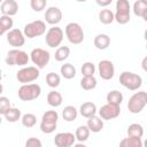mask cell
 I'll return each instance as SVG.
<instances>
[{
    "instance_id": "b9f144b4",
    "label": "cell",
    "mask_w": 147,
    "mask_h": 147,
    "mask_svg": "<svg viewBox=\"0 0 147 147\" xmlns=\"http://www.w3.org/2000/svg\"><path fill=\"white\" fill-rule=\"evenodd\" d=\"M142 18H144V21H145V22H147V9H146V11L144 13V15H142Z\"/></svg>"
},
{
    "instance_id": "4316f807",
    "label": "cell",
    "mask_w": 147,
    "mask_h": 147,
    "mask_svg": "<svg viewBox=\"0 0 147 147\" xmlns=\"http://www.w3.org/2000/svg\"><path fill=\"white\" fill-rule=\"evenodd\" d=\"M90 133H91V130L88 129L87 125H80L77 127L75 134H76V139L79 141V142H85L88 137H90Z\"/></svg>"
},
{
    "instance_id": "f6af8a7d",
    "label": "cell",
    "mask_w": 147,
    "mask_h": 147,
    "mask_svg": "<svg viewBox=\"0 0 147 147\" xmlns=\"http://www.w3.org/2000/svg\"><path fill=\"white\" fill-rule=\"evenodd\" d=\"M142 144H144V146H145V147H147V139H146V140H145V142H142Z\"/></svg>"
},
{
    "instance_id": "44dd1931",
    "label": "cell",
    "mask_w": 147,
    "mask_h": 147,
    "mask_svg": "<svg viewBox=\"0 0 147 147\" xmlns=\"http://www.w3.org/2000/svg\"><path fill=\"white\" fill-rule=\"evenodd\" d=\"M62 101H63V98L61 95L60 92L57 91H51L48 94H47V103L51 106V107H60L62 105Z\"/></svg>"
},
{
    "instance_id": "7402d4cb",
    "label": "cell",
    "mask_w": 147,
    "mask_h": 147,
    "mask_svg": "<svg viewBox=\"0 0 147 147\" xmlns=\"http://www.w3.org/2000/svg\"><path fill=\"white\" fill-rule=\"evenodd\" d=\"M14 25V21L11 16L8 15H1L0 17V34H5L6 32L10 31Z\"/></svg>"
},
{
    "instance_id": "603a6c76",
    "label": "cell",
    "mask_w": 147,
    "mask_h": 147,
    "mask_svg": "<svg viewBox=\"0 0 147 147\" xmlns=\"http://www.w3.org/2000/svg\"><path fill=\"white\" fill-rule=\"evenodd\" d=\"M2 116H3L5 119H6L7 122H9V123H15V122H17L18 119L22 118L21 110H20L18 108H13V107H10Z\"/></svg>"
},
{
    "instance_id": "7a4b0ae2",
    "label": "cell",
    "mask_w": 147,
    "mask_h": 147,
    "mask_svg": "<svg viewBox=\"0 0 147 147\" xmlns=\"http://www.w3.org/2000/svg\"><path fill=\"white\" fill-rule=\"evenodd\" d=\"M18 98L22 101H32L41 94V87L40 85L32 83V84H23L18 91H17Z\"/></svg>"
},
{
    "instance_id": "60d3db41",
    "label": "cell",
    "mask_w": 147,
    "mask_h": 147,
    "mask_svg": "<svg viewBox=\"0 0 147 147\" xmlns=\"http://www.w3.org/2000/svg\"><path fill=\"white\" fill-rule=\"evenodd\" d=\"M141 68H142L144 71L147 72V56H145V57L142 59V61H141Z\"/></svg>"
},
{
    "instance_id": "d6986e66",
    "label": "cell",
    "mask_w": 147,
    "mask_h": 147,
    "mask_svg": "<svg viewBox=\"0 0 147 147\" xmlns=\"http://www.w3.org/2000/svg\"><path fill=\"white\" fill-rule=\"evenodd\" d=\"M96 111H98V109H96L95 103L90 102V101H88V102H84V103L80 106V108H79L80 115H82L83 117H85V118H90V117L94 116V115L96 114Z\"/></svg>"
},
{
    "instance_id": "4fadbf2b",
    "label": "cell",
    "mask_w": 147,
    "mask_h": 147,
    "mask_svg": "<svg viewBox=\"0 0 147 147\" xmlns=\"http://www.w3.org/2000/svg\"><path fill=\"white\" fill-rule=\"evenodd\" d=\"M7 41L14 48H20L25 44V34L20 29H11L7 33Z\"/></svg>"
},
{
    "instance_id": "7dc6e473",
    "label": "cell",
    "mask_w": 147,
    "mask_h": 147,
    "mask_svg": "<svg viewBox=\"0 0 147 147\" xmlns=\"http://www.w3.org/2000/svg\"><path fill=\"white\" fill-rule=\"evenodd\" d=\"M146 49H147V44H146Z\"/></svg>"
},
{
    "instance_id": "ab89813d",
    "label": "cell",
    "mask_w": 147,
    "mask_h": 147,
    "mask_svg": "<svg viewBox=\"0 0 147 147\" xmlns=\"http://www.w3.org/2000/svg\"><path fill=\"white\" fill-rule=\"evenodd\" d=\"M95 2L100 7H107V6H109L113 2V0H95Z\"/></svg>"
},
{
    "instance_id": "ffe728a7",
    "label": "cell",
    "mask_w": 147,
    "mask_h": 147,
    "mask_svg": "<svg viewBox=\"0 0 147 147\" xmlns=\"http://www.w3.org/2000/svg\"><path fill=\"white\" fill-rule=\"evenodd\" d=\"M110 45V37L106 33H99L95 36L94 38V46L100 49L103 51L106 48H108V46Z\"/></svg>"
},
{
    "instance_id": "7c38bea8",
    "label": "cell",
    "mask_w": 147,
    "mask_h": 147,
    "mask_svg": "<svg viewBox=\"0 0 147 147\" xmlns=\"http://www.w3.org/2000/svg\"><path fill=\"white\" fill-rule=\"evenodd\" d=\"M121 114V108L118 105H113L107 102L106 105H103L100 109H99V116L103 119V121H110L114 119L116 117H118Z\"/></svg>"
},
{
    "instance_id": "83f0119b",
    "label": "cell",
    "mask_w": 147,
    "mask_h": 147,
    "mask_svg": "<svg viewBox=\"0 0 147 147\" xmlns=\"http://www.w3.org/2000/svg\"><path fill=\"white\" fill-rule=\"evenodd\" d=\"M119 145L122 147H142L144 146V144L141 141V138H137V137L124 138L123 140H121Z\"/></svg>"
},
{
    "instance_id": "74e56055",
    "label": "cell",
    "mask_w": 147,
    "mask_h": 147,
    "mask_svg": "<svg viewBox=\"0 0 147 147\" xmlns=\"http://www.w3.org/2000/svg\"><path fill=\"white\" fill-rule=\"evenodd\" d=\"M10 101L6 96H0V114L3 115L9 108H10Z\"/></svg>"
},
{
    "instance_id": "cb8c5ba5",
    "label": "cell",
    "mask_w": 147,
    "mask_h": 147,
    "mask_svg": "<svg viewBox=\"0 0 147 147\" xmlns=\"http://www.w3.org/2000/svg\"><path fill=\"white\" fill-rule=\"evenodd\" d=\"M96 78L94 76H83V78L80 79V87L85 91H90L96 87Z\"/></svg>"
},
{
    "instance_id": "4dcf8cb0",
    "label": "cell",
    "mask_w": 147,
    "mask_h": 147,
    "mask_svg": "<svg viewBox=\"0 0 147 147\" xmlns=\"http://www.w3.org/2000/svg\"><path fill=\"white\" fill-rule=\"evenodd\" d=\"M123 94L122 92L117 91V90H114V91H110L108 94H107V102L109 103H113V105H121L122 101H123Z\"/></svg>"
},
{
    "instance_id": "e575fe53",
    "label": "cell",
    "mask_w": 147,
    "mask_h": 147,
    "mask_svg": "<svg viewBox=\"0 0 147 147\" xmlns=\"http://www.w3.org/2000/svg\"><path fill=\"white\" fill-rule=\"evenodd\" d=\"M147 9V5L144 3L142 1L140 0H137L134 3H133V13L136 16H139V17H142L144 13L146 11Z\"/></svg>"
},
{
    "instance_id": "484cf974",
    "label": "cell",
    "mask_w": 147,
    "mask_h": 147,
    "mask_svg": "<svg viewBox=\"0 0 147 147\" xmlns=\"http://www.w3.org/2000/svg\"><path fill=\"white\" fill-rule=\"evenodd\" d=\"M78 115V110L74 107V106H67L64 107V109L62 110V117L64 121L67 122H72L77 118Z\"/></svg>"
},
{
    "instance_id": "8fae6325",
    "label": "cell",
    "mask_w": 147,
    "mask_h": 147,
    "mask_svg": "<svg viewBox=\"0 0 147 147\" xmlns=\"http://www.w3.org/2000/svg\"><path fill=\"white\" fill-rule=\"evenodd\" d=\"M30 59L33 62V64H36L39 69H42V68H45L48 64L49 59H51V54L46 49L34 48L30 53Z\"/></svg>"
},
{
    "instance_id": "d4e9b609",
    "label": "cell",
    "mask_w": 147,
    "mask_h": 147,
    "mask_svg": "<svg viewBox=\"0 0 147 147\" xmlns=\"http://www.w3.org/2000/svg\"><path fill=\"white\" fill-rule=\"evenodd\" d=\"M60 72L65 79H72L76 76V68L71 63H64L61 65Z\"/></svg>"
},
{
    "instance_id": "d6a6232c",
    "label": "cell",
    "mask_w": 147,
    "mask_h": 147,
    "mask_svg": "<svg viewBox=\"0 0 147 147\" xmlns=\"http://www.w3.org/2000/svg\"><path fill=\"white\" fill-rule=\"evenodd\" d=\"M21 122H22V125L25 126V127H32L36 125L37 123V117L34 114H31V113H26L22 116L21 118Z\"/></svg>"
},
{
    "instance_id": "6da1fadb",
    "label": "cell",
    "mask_w": 147,
    "mask_h": 147,
    "mask_svg": "<svg viewBox=\"0 0 147 147\" xmlns=\"http://www.w3.org/2000/svg\"><path fill=\"white\" fill-rule=\"evenodd\" d=\"M57 119H59V114L56 110H47L40 122V130L42 133L49 134L53 133L57 126Z\"/></svg>"
},
{
    "instance_id": "9c48e42d",
    "label": "cell",
    "mask_w": 147,
    "mask_h": 147,
    "mask_svg": "<svg viewBox=\"0 0 147 147\" xmlns=\"http://www.w3.org/2000/svg\"><path fill=\"white\" fill-rule=\"evenodd\" d=\"M23 32H24L25 37H28L29 39L42 36L46 32V24L44 21H40V20L30 22V23L25 24Z\"/></svg>"
},
{
    "instance_id": "f546056e",
    "label": "cell",
    "mask_w": 147,
    "mask_h": 147,
    "mask_svg": "<svg viewBox=\"0 0 147 147\" xmlns=\"http://www.w3.org/2000/svg\"><path fill=\"white\" fill-rule=\"evenodd\" d=\"M99 21L102 24H110L115 21V14L110 9H102L99 13Z\"/></svg>"
},
{
    "instance_id": "3957f363",
    "label": "cell",
    "mask_w": 147,
    "mask_h": 147,
    "mask_svg": "<svg viewBox=\"0 0 147 147\" xmlns=\"http://www.w3.org/2000/svg\"><path fill=\"white\" fill-rule=\"evenodd\" d=\"M147 105V92L145 91H139L136 92L131 98L129 99L127 102V109L132 114H139Z\"/></svg>"
},
{
    "instance_id": "9a60e30c",
    "label": "cell",
    "mask_w": 147,
    "mask_h": 147,
    "mask_svg": "<svg viewBox=\"0 0 147 147\" xmlns=\"http://www.w3.org/2000/svg\"><path fill=\"white\" fill-rule=\"evenodd\" d=\"M76 140H77L76 134H74L71 132H60V133L55 134L54 144L57 147H70V146L75 145Z\"/></svg>"
},
{
    "instance_id": "ee69618b",
    "label": "cell",
    "mask_w": 147,
    "mask_h": 147,
    "mask_svg": "<svg viewBox=\"0 0 147 147\" xmlns=\"http://www.w3.org/2000/svg\"><path fill=\"white\" fill-rule=\"evenodd\" d=\"M76 1H77V2H86L87 0H76Z\"/></svg>"
},
{
    "instance_id": "30bf717a",
    "label": "cell",
    "mask_w": 147,
    "mask_h": 147,
    "mask_svg": "<svg viewBox=\"0 0 147 147\" xmlns=\"http://www.w3.org/2000/svg\"><path fill=\"white\" fill-rule=\"evenodd\" d=\"M63 30L59 26H53V28H49L48 31L46 32V37H45V41L47 44L48 47L51 48H55L57 46L61 45L62 40H63Z\"/></svg>"
},
{
    "instance_id": "277c9868",
    "label": "cell",
    "mask_w": 147,
    "mask_h": 147,
    "mask_svg": "<svg viewBox=\"0 0 147 147\" xmlns=\"http://www.w3.org/2000/svg\"><path fill=\"white\" fill-rule=\"evenodd\" d=\"M119 83L130 91H137L142 85V78L131 71H123L119 75Z\"/></svg>"
},
{
    "instance_id": "5bb4252c",
    "label": "cell",
    "mask_w": 147,
    "mask_h": 147,
    "mask_svg": "<svg viewBox=\"0 0 147 147\" xmlns=\"http://www.w3.org/2000/svg\"><path fill=\"white\" fill-rule=\"evenodd\" d=\"M98 70H99V76L105 80L111 79L115 75V67L113 62L109 60H101L98 64Z\"/></svg>"
},
{
    "instance_id": "5b68a950",
    "label": "cell",
    "mask_w": 147,
    "mask_h": 147,
    "mask_svg": "<svg viewBox=\"0 0 147 147\" xmlns=\"http://www.w3.org/2000/svg\"><path fill=\"white\" fill-rule=\"evenodd\" d=\"M64 32H65V36H67L68 40L74 45H79L84 40L83 28L76 22H71V23L67 24Z\"/></svg>"
},
{
    "instance_id": "8992f818",
    "label": "cell",
    "mask_w": 147,
    "mask_h": 147,
    "mask_svg": "<svg viewBox=\"0 0 147 147\" xmlns=\"http://www.w3.org/2000/svg\"><path fill=\"white\" fill-rule=\"evenodd\" d=\"M29 60H30V56L28 55V53H25L24 51H21L18 48L10 49L7 53V56H6V63L8 65L23 67V65L28 64Z\"/></svg>"
},
{
    "instance_id": "2e32d148",
    "label": "cell",
    "mask_w": 147,
    "mask_h": 147,
    "mask_svg": "<svg viewBox=\"0 0 147 147\" xmlns=\"http://www.w3.org/2000/svg\"><path fill=\"white\" fill-rule=\"evenodd\" d=\"M45 20L51 25H56L62 20V11L57 7H49L45 11Z\"/></svg>"
},
{
    "instance_id": "ba28073f",
    "label": "cell",
    "mask_w": 147,
    "mask_h": 147,
    "mask_svg": "<svg viewBox=\"0 0 147 147\" xmlns=\"http://www.w3.org/2000/svg\"><path fill=\"white\" fill-rule=\"evenodd\" d=\"M40 72L38 67H24L16 72V79L22 84L32 83L38 79Z\"/></svg>"
},
{
    "instance_id": "836d02e7",
    "label": "cell",
    "mask_w": 147,
    "mask_h": 147,
    "mask_svg": "<svg viewBox=\"0 0 147 147\" xmlns=\"http://www.w3.org/2000/svg\"><path fill=\"white\" fill-rule=\"evenodd\" d=\"M46 83H47V85H48L49 87L55 88V87H57V86L60 85L61 78H60V76H59L57 74H55V72H49V74L46 75Z\"/></svg>"
},
{
    "instance_id": "f1b7e54d",
    "label": "cell",
    "mask_w": 147,
    "mask_h": 147,
    "mask_svg": "<svg viewBox=\"0 0 147 147\" xmlns=\"http://www.w3.org/2000/svg\"><path fill=\"white\" fill-rule=\"evenodd\" d=\"M127 137H137L142 138L144 136V127L138 123H132L127 127Z\"/></svg>"
},
{
    "instance_id": "52a82bcc",
    "label": "cell",
    "mask_w": 147,
    "mask_h": 147,
    "mask_svg": "<svg viewBox=\"0 0 147 147\" xmlns=\"http://www.w3.org/2000/svg\"><path fill=\"white\" fill-rule=\"evenodd\" d=\"M130 10L131 7L129 0H117L115 21L118 24H126L130 21Z\"/></svg>"
},
{
    "instance_id": "7bdbcfd3",
    "label": "cell",
    "mask_w": 147,
    "mask_h": 147,
    "mask_svg": "<svg viewBox=\"0 0 147 147\" xmlns=\"http://www.w3.org/2000/svg\"><path fill=\"white\" fill-rule=\"evenodd\" d=\"M144 38H145V40L147 41V29H146L145 32H144Z\"/></svg>"
},
{
    "instance_id": "e0dca14e",
    "label": "cell",
    "mask_w": 147,
    "mask_h": 147,
    "mask_svg": "<svg viewBox=\"0 0 147 147\" xmlns=\"http://www.w3.org/2000/svg\"><path fill=\"white\" fill-rule=\"evenodd\" d=\"M0 10L2 15L14 16L18 11V3L15 0H3L0 6Z\"/></svg>"
},
{
    "instance_id": "ac0fdd59",
    "label": "cell",
    "mask_w": 147,
    "mask_h": 147,
    "mask_svg": "<svg viewBox=\"0 0 147 147\" xmlns=\"http://www.w3.org/2000/svg\"><path fill=\"white\" fill-rule=\"evenodd\" d=\"M86 125L88 126V129L91 130V132L93 133H98L103 129V119L100 116H92L90 118H87V123Z\"/></svg>"
},
{
    "instance_id": "bcb514c9",
    "label": "cell",
    "mask_w": 147,
    "mask_h": 147,
    "mask_svg": "<svg viewBox=\"0 0 147 147\" xmlns=\"http://www.w3.org/2000/svg\"><path fill=\"white\" fill-rule=\"evenodd\" d=\"M140 1H142L144 3H146V5H147V0H140Z\"/></svg>"
},
{
    "instance_id": "f35d334b",
    "label": "cell",
    "mask_w": 147,
    "mask_h": 147,
    "mask_svg": "<svg viewBox=\"0 0 147 147\" xmlns=\"http://www.w3.org/2000/svg\"><path fill=\"white\" fill-rule=\"evenodd\" d=\"M25 146H26V147H41L42 144H41V141H40L38 138L31 137V138H29V139L26 140Z\"/></svg>"
},
{
    "instance_id": "1f68e13d",
    "label": "cell",
    "mask_w": 147,
    "mask_h": 147,
    "mask_svg": "<svg viewBox=\"0 0 147 147\" xmlns=\"http://www.w3.org/2000/svg\"><path fill=\"white\" fill-rule=\"evenodd\" d=\"M70 55V48L68 46H61L56 49L55 54H54V57L57 62H62L64 60H67Z\"/></svg>"
},
{
    "instance_id": "d590c367",
    "label": "cell",
    "mask_w": 147,
    "mask_h": 147,
    "mask_svg": "<svg viewBox=\"0 0 147 147\" xmlns=\"http://www.w3.org/2000/svg\"><path fill=\"white\" fill-rule=\"evenodd\" d=\"M82 74L83 76H94L95 72V65L92 62H85L82 65Z\"/></svg>"
},
{
    "instance_id": "8d00e7d4",
    "label": "cell",
    "mask_w": 147,
    "mask_h": 147,
    "mask_svg": "<svg viewBox=\"0 0 147 147\" xmlns=\"http://www.w3.org/2000/svg\"><path fill=\"white\" fill-rule=\"evenodd\" d=\"M47 0H30V6L34 11H41L46 8Z\"/></svg>"
}]
</instances>
